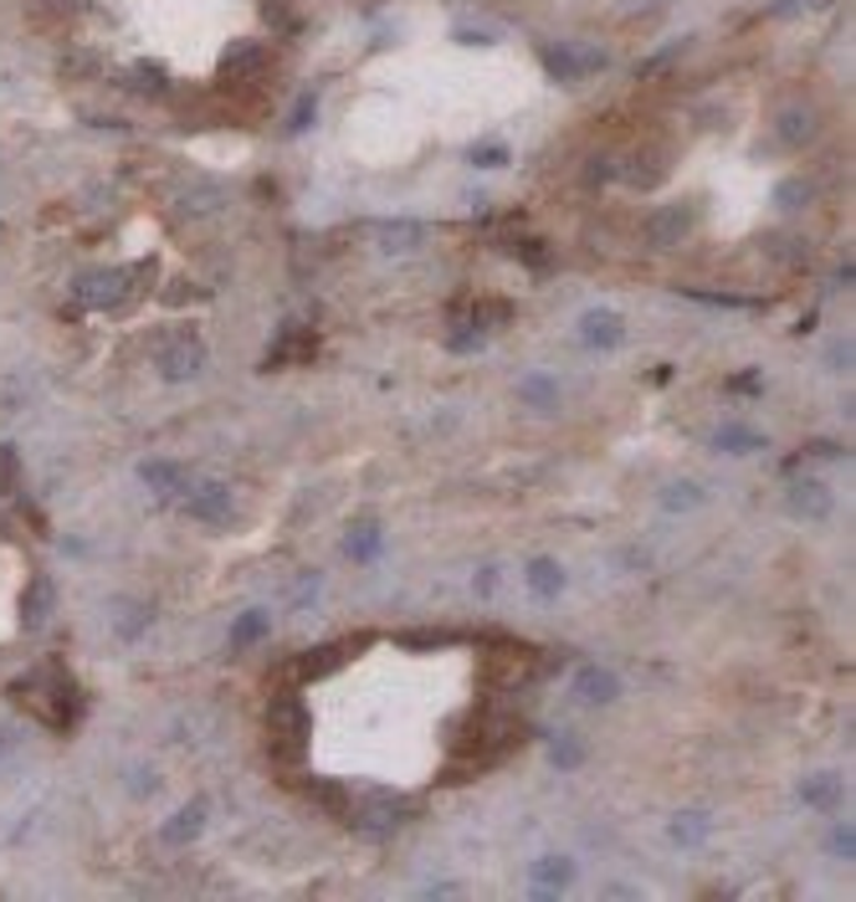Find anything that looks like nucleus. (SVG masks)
I'll use <instances>...</instances> for the list:
<instances>
[{
    "instance_id": "4",
    "label": "nucleus",
    "mask_w": 856,
    "mask_h": 902,
    "mask_svg": "<svg viewBox=\"0 0 856 902\" xmlns=\"http://www.w3.org/2000/svg\"><path fill=\"white\" fill-rule=\"evenodd\" d=\"M160 370H164V380H195V374L206 370V344L195 339V334H175L160 349Z\"/></svg>"
},
{
    "instance_id": "36",
    "label": "nucleus",
    "mask_w": 856,
    "mask_h": 902,
    "mask_svg": "<svg viewBox=\"0 0 856 902\" xmlns=\"http://www.w3.org/2000/svg\"><path fill=\"white\" fill-rule=\"evenodd\" d=\"M831 846H836V851H842V857H852V830H836V836H831Z\"/></svg>"
},
{
    "instance_id": "26",
    "label": "nucleus",
    "mask_w": 856,
    "mask_h": 902,
    "mask_svg": "<svg viewBox=\"0 0 856 902\" xmlns=\"http://www.w3.org/2000/svg\"><path fill=\"white\" fill-rule=\"evenodd\" d=\"M836 790H842V784H836V774H815V780L800 784L805 805H831V800H836Z\"/></svg>"
},
{
    "instance_id": "20",
    "label": "nucleus",
    "mask_w": 856,
    "mask_h": 902,
    "mask_svg": "<svg viewBox=\"0 0 856 902\" xmlns=\"http://www.w3.org/2000/svg\"><path fill=\"white\" fill-rule=\"evenodd\" d=\"M529 590L539 595V600H554V595L564 590V569L554 559H533L529 564Z\"/></svg>"
},
{
    "instance_id": "29",
    "label": "nucleus",
    "mask_w": 856,
    "mask_h": 902,
    "mask_svg": "<svg viewBox=\"0 0 856 902\" xmlns=\"http://www.w3.org/2000/svg\"><path fill=\"white\" fill-rule=\"evenodd\" d=\"M262 631H267V616H262V610H247V616H241V626L231 631V641H237V646H247V641H257Z\"/></svg>"
},
{
    "instance_id": "15",
    "label": "nucleus",
    "mask_w": 856,
    "mask_h": 902,
    "mask_svg": "<svg viewBox=\"0 0 856 902\" xmlns=\"http://www.w3.org/2000/svg\"><path fill=\"white\" fill-rule=\"evenodd\" d=\"M313 349H318V339H313V334L288 328V334H282V344L267 355V370H278V365H297V359H313Z\"/></svg>"
},
{
    "instance_id": "21",
    "label": "nucleus",
    "mask_w": 856,
    "mask_h": 902,
    "mask_svg": "<svg viewBox=\"0 0 856 902\" xmlns=\"http://www.w3.org/2000/svg\"><path fill=\"white\" fill-rule=\"evenodd\" d=\"M52 606H57V590H52V579L46 575H36L31 579V590H26V626H46Z\"/></svg>"
},
{
    "instance_id": "23",
    "label": "nucleus",
    "mask_w": 856,
    "mask_h": 902,
    "mask_svg": "<svg viewBox=\"0 0 856 902\" xmlns=\"http://www.w3.org/2000/svg\"><path fill=\"white\" fill-rule=\"evenodd\" d=\"M570 877H575V867H570L564 857H544L539 867H533V882H539V888H564Z\"/></svg>"
},
{
    "instance_id": "10",
    "label": "nucleus",
    "mask_w": 856,
    "mask_h": 902,
    "mask_svg": "<svg viewBox=\"0 0 856 902\" xmlns=\"http://www.w3.org/2000/svg\"><path fill=\"white\" fill-rule=\"evenodd\" d=\"M201 826H206V800H191L185 811L170 815V826H164L160 836L170 846H185V841H195V836H201Z\"/></svg>"
},
{
    "instance_id": "11",
    "label": "nucleus",
    "mask_w": 856,
    "mask_h": 902,
    "mask_svg": "<svg viewBox=\"0 0 856 902\" xmlns=\"http://www.w3.org/2000/svg\"><path fill=\"white\" fill-rule=\"evenodd\" d=\"M349 815H355L349 826H359L365 836H384V830L400 826V815H405V811H400L396 800H375V805H365V811H349Z\"/></svg>"
},
{
    "instance_id": "9",
    "label": "nucleus",
    "mask_w": 856,
    "mask_h": 902,
    "mask_svg": "<svg viewBox=\"0 0 856 902\" xmlns=\"http://www.w3.org/2000/svg\"><path fill=\"white\" fill-rule=\"evenodd\" d=\"M139 477H144V488L160 492V498H175V492L191 488L185 467H175V461H144V467H139Z\"/></svg>"
},
{
    "instance_id": "17",
    "label": "nucleus",
    "mask_w": 856,
    "mask_h": 902,
    "mask_svg": "<svg viewBox=\"0 0 856 902\" xmlns=\"http://www.w3.org/2000/svg\"><path fill=\"white\" fill-rule=\"evenodd\" d=\"M513 318V308L508 303H498V297H483V303H467V313H462V324L477 328V334H492V328H502Z\"/></svg>"
},
{
    "instance_id": "22",
    "label": "nucleus",
    "mask_w": 856,
    "mask_h": 902,
    "mask_svg": "<svg viewBox=\"0 0 856 902\" xmlns=\"http://www.w3.org/2000/svg\"><path fill=\"white\" fill-rule=\"evenodd\" d=\"M185 210H191V216H210V210H221V191H216L210 180H195L191 191H185Z\"/></svg>"
},
{
    "instance_id": "7",
    "label": "nucleus",
    "mask_w": 856,
    "mask_h": 902,
    "mask_svg": "<svg viewBox=\"0 0 856 902\" xmlns=\"http://www.w3.org/2000/svg\"><path fill=\"white\" fill-rule=\"evenodd\" d=\"M815 133H821V119H815L811 104H790L780 119H774V139H780L784 149H805Z\"/></svg>"
},
{
    "instance_id": "27",
    "label": "nucleus",
    "mask_w": 856,
    "mask_h": 902,
    "mask_svg": "<svg viewBox=\"0 0 856 902\" xmlns=\"http://www.w3.org/2000/svg\"><path fill=\"white\" fill-rule=\"evenodd\" d=\"M703 836H708V821H703V815H678V821H672V841L678 846H697Z\"/></svg>"
},
{
    "instance_id": "35",
    "label": "nucleus",
    "mask_w": 856,
    "mask_h": 902,
    "mask_svg": "<svg viewBox=\"0 0 856 902\" xmlns=\"http://www.w3.org/2000/svg\"><path fill=\"white\" fill-rule=\"evenodd\" d=\"M672 508H693L697 503V488H672V498H667Z\"/></svg>"
},
{
    "instance_id": "18",
    "label": "nucleus",
    "mask_w": 856,
    "mask_h": 902,
    "mask_svg": "<svg viewBox=\"0 0 856 902\" xmlns=\"http://www.w3.org/2000/svg\"><path fill=\"white\" fill-rule=\"evenodd\" d=\"M790 508H795V518H826L831 513V498H826V488H821V482H811V477H805V482H795V488H790Z\"/></svg>"
},
{
    "instance_id": "6",
    "label": "nucleus",
    "mask_w": 856,
    "mask_h": 902,
    "mask_svg": "<svg viewBox=\"0 0 856 902\" xmlns=\"http://www.w3.org/2000/svg\"><path fill=\"white\" fill-rule=\"evenodd\" d=\"M185 508L201 523H231V488L226 482H201V488L185 492Z\"/></svg>"
},
{
    "instance_id": "32",
    "label": "nucleus",
    "mask_w": 856,
    "mask_h": 902,
    "mask_svg": "<svg viewBox=\"0 0 856 902\" xmlns=\"http://www.w3.org/2000/svg\"><path fill=\"white\" fill-rule=\"evenodd\" d=\"M473 160H477V164H488V170H498V164L508 160V149H502V144H477V149H473Z\"/></svg>"
},
{
    "instance_id": "1",
    "label": "nucleus",
    "mask_w": 856,
    "mask_h": 902,
    "mask_svg": "<svg viewBox=\"0 0 856 902\" xmlns=\"http://www.w3.org/2000/svg\"><path fill=\"white\" fill-rule=\"evenodd\" d=\"M15 703L31 708L42 724L62 728V724H73V713H77V687L62 666H42V672H31L26 682H15Z\"/></svg>"
},
{
    "instance_id": "38",
    "label": "nucleus",
    "mask_w": 856,
    "mask_h": 902,
    "mask_svg": "<svg viewBox=\"0 0 856 902\" xmlns=\"http://www.w3.org/2000/svg\"><path fill=\"white\" fill-rule=\"evenodd\" d=\"M6 749H11V739H6V733H0V759H6Z\"/></svg>"
},
{
    "instance_id": "33",
    "label": "nucleus",
    "mask_w": 856,
    "mask_h": 902,
    "mask_svg": "<svg viewBox=\"0 0 856 902\" xmlns=\"http://www.w3.org/2000/svg\"><path fill=\"white\" fill-rule=\"evenodd\" d=\"M11 482H15V452L11 446H0V492L11 488Z\"/></svg>"
},
{
    "instance_id": "3",
    "label": "nucleus",
    "mask_w": 856,
    "mask_h": 902,
    "mask_svg": "<svg viewBox=\"0 0 856 902\" xmlns=\"http://www.w3.org/2000/svg\"><path fill=\"white\" fill-rule=\"evenodd\" d=\"M308 708H303V697L297 693H278L267 703V749L282 759V764H293L303 759L308 749Z\"/></svg>"
},
{
    "instance_id": "12",
    "label": "nucleus",
    "mask_w": 856,
    "mask_h": 902,
    "mask_svg": "<svg viewBox=\"0 0 856 902\" xmlns=\"http://www.w3.org/2000/svg\"><path fill=\"white\" fill-rule=\"evenodd\" d=\"M262 62H267V46H257V42H237L231 52H226V83H241V77H257L262 73Z\"/></svg>"
},
{
    "instance_id": "37",
    "label": "nucleus",
    "mask_w": 856,
    "mask_h": 902,
    "mask_svg": "<svg viewBox=\"0 0 856 902\" xmlns=\"http://www.w3.org/2000/svg\"><path fill=\"white\" fill-rule=\"evenodd\" d=\"M805 6H826V0H784V11H805Z\"/></svg>"
},
{
    "instance_id": "5",
    "label": "nucleus",
    "mask_w": 856,
    "mask_h": 902,
    "mask_svg": "<svg viewBox=\"0 0 856 902\" xmlns=\"http://www.w3.org/2000/svg\"><path fill=\"white\" fill-rule=\"evenodd\" d=\"M693 226H697L693 206H662L647 221V241L657 247V252H672V247H682V241L693 237Z\"/></svg>"
},
{
    "instance_id": "8",
    "label": "nucleus",
    "mask_w": 856,
    "mask_h": 902,
    "mask_svg": "<svg viewBox=\"0 0 856 902\" xmlns=\"http://www.w3.org/2000/svg\"><path fill=\"white\" fill-rule=\"evenodd\" d=\"M600 62H606L600 52H575V46H549L544 52V67L560 77V83H579V77L590 73V67H600Z\"/></svg>"
},
{
    "instance_id": "28",
    "label": "nucleus",
    "mask_w": 856,
    "mask_h": 902,
    "mask_svg": "<svg viewBox=\"0 0 856 902\" xmlns=\"http://www.w3.org/2000/svg\"><path fill=\"white\" fill-rule=\"evenodd\" d=\"M774 200H780L784 210H800L805 200H811V185H805V180H784L780 191H774Z\"/></svg>"
},
{
    "instance_id": "31",
    "label": "nucleus",
    "mask_w": 856,
    "mask_h": 902,
    "mask_svg": "<svg viewBox=\"0 0 856 902\" xmlns=\"http://www.w3.org/2000/svg\"><path fill=\"white\" fill-rule=\"evenodd\" d=\"M313 113H318V98H313V93H308V98H303V104L293 108V123H288V129H293V133H303V129H308V119H313Z\"/></svg>"
},
{
    "instance_id": "25",
    "label": "nucleus",
    "mask_w": 856,
    "mask_h": 902,
    "mask_svg": "<svg viewBox=\"0 0 856 902\" xmlns=\"http://www.w3.org/2000/svg\"><path fill=\"white\" fill-rule=\"evenodd\" d=\"M375 548H380V529L365 518V523H355V529H349V554H355V559H369Z\"/></svg>"
},
{
    "instance_id": "2",
    "label": "nucleus",
    "mask_w": 856,
    "mask_h": 902,
    "mask_svg": "<svg viewBox=\"0 0 856 902\" xmlns=\"http://www.w3.org/2000/svg\"><path fill=\"white\" fill-rule=\"evenodd\" d=\"M133 282H154V267H104V272H88L77 278V303L83 308H98V313H123L139 297Z\"/></svg>"
},
{
    "instance_id": "16",
    "label": "nucleus",
    "mask_w": 856,
    "mask_h": 902,
    "mask_svg": "<svg viewBox=\"0 0 856 902\" xmlns=\"http://www.w3.org/2000/svg\"><path fill=\"white\" fill-rule=\"evenodd\" d=\"M421 226L415 221H380L375 226V241H380V252H411V247H421Z\"/></svg>"
},
{
    "instance_id": "19",
    "label": "nucleus",
    "mask_w": 856,
    "mask_h": 902,
    "mask_svg": "<svg viewBox=\"0 0 856 902\" xmlns=\"http://www.w3.org/2000/svg\"><path fill=\"white\" fill-rule=\"evenodd\" d=\"M579 328H585V344H620V313L610 308H590L585 318H579Z\"/></svg>"
},
{
    "instance_id": "14",
    "label": "nucleus",
    "mask_w": 856,
    "mask_h": 902,
    "mask_svg": "<svg viewBox=\"0 0 856 902\" xmlns=\"http://www.w3.org/2000/svg\"><path fill=\"white\" fill-rule=\"evenodd\" d=\"M575 693L585 697V703H616L620 682H616V672H606V666H585L575 677Z\"/></svg>"
},
{
    "instance_id": "34",
    "label": "nucleus",
    "mask_w": 856,
    "mask_h": 902,
    "mask_svg": "<svg viewBox=\"0 0 856 902\" xmlns=\"http://www.w3.org/2000/svg\"><path fill=\"white\" fill-rule=\"evenodd\" d=\"M718 446H754L749 431H738V426H724L718 431Z\"/></svg>"
},
{
    "instance_id": "13",
    "label": "nucleus",
    "mask_w": 856,
    "mask_h": 902,
    "mask_svg": "<svg viewBox=\"0 0 856 902\" xmlns=\"http://www.w3.org/2000/svg\"><path fill=\"white\" fill-rule=\"evenodd\" d=\"M620 175L631 180V185H641V191H651V185H657V180L667 175L662 149H651V144H647V149H636L631 160H626V170H620Z\"/></svg>"
},
{
    "instance_id": "30",
    "label": "nucleus",
    "mask_w": 856,
    "mask_h": 902,
    "mask_svg": "<svg viewBox=\"0 0 856 902\" xmlns=\"http://www.w3.org/2000/svg\"><path fill=\"white\" fill-rule=\"evenodd\" d=\"M133 77H139V83H133L139 93H164V73H160V67H133Z\"/></svg>"
},
{
    "instance_id": "24",
    "label": "nucleus",
    "mask_w": 856,
    "mask_h": 902,
    "mask_svg": "<svg viewBox=\"0 0 856 902\" xmlns=\"http://www.w3.org/2000/svg\"><path fill=\"white\" fill-rule=\"evenodd\" d=\"M339 651H344V646H318V651H308V656L297 662V672H303V677H324V672H334V666L344 662Z\"/></svg>"
}]
</instances>
